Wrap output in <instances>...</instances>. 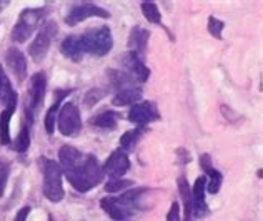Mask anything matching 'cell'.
<instances>
[{
    "instance_id": "cell-24",
    "label": "cell",
    "mask_w": 263,
    "mask_h": 221,
    "mask_svg": "<svg viewBox=\"0 0 263 221\" xmlns=\"http://www.w3.org/2000/svg\"><path fill=\"white\" fill-rule=\"evenodd\" d=\"M32 123L30 120H27L22 123V127H20V132L18 135L15 136V140H13V150L18 151V153H25L27 150H29L30 147V127H32Z\"/></svg>"
},
{
    "instance_id": "cell-16",
    "label": "cell",
    "mask_w": 263,
    "mask_h": 221,
    "mask_svg": "<svg viewBox=\"0 0 263 221\" xmlns=\"http://www.w3.org/2000/svg\"><path fill=\"white\" fill-rule=\"evenodd\" d=\"M148 40H150V32L142 29V27H134L130 30V35H128V50L130 52H135L137 55H140L143 58L145 52H147V47H148Z\"/></svg>"
},
{
    "instance_id": "cell-21",
    "label": "cell",
    "mask_w": 263,
    "mask_h": 221,
    "mask_svg": "<svg viewBox=\"0 0 263 221\" xmlns=\"http://www.w3.org/2000/svg\"><path fill=\"white\" fill-rule=\"evenodd\" d=\"M17 103H10L0 115V145H9L10 140V120L13 113H15Z\"/></svg>"
},
{
    "instance_id": "cell-36",
    "label": "cell",
    "mask_w": 263,
    "mask_h": 221,
    "mask_svg": "<svg viewBox=\"0 0 263 221\" xmlns=\"http://www.w3.org/2000/svg\"><path fill=\"white\" fill-rule=\"evenodd\" d=\"M48 221H53V219H52V216H48Z\"/></svg>"
},
{
    "instance_id": "cell-31",
    "label": "cell",
    "mask_w": 263,
    "mask_h": 221,
    "mask_svg": "<svg viewBox=\"0 0 263 221\" xmlns=\"http://www.w3.org/2000/svg\"><path fill=\"white\" fill-rule=\"evenodd\" d=\"M9 175H10L9 162L0 160V198H2L4 193H5V186H7V182H9Z\"/></svg>"
},
{
    "instance_id": "cell-22",
    "label": "cell",
    "mask_w": 263,
    "mask_h": 221,
    "mask_svg": "<svg viewBox=\"0 0 263 221\" xmlns=\"http://www.w3.org/2000/svg\"><path fill=\"white\" fill-rule=\"evenodd\" d=\"M0 100L5 103V107L10 105V103L18 102V95L15 90H13V87L10 84V78L7 77L2 64H0Z\"/></svg>"
},
{
    "instance_id": "cell-23",
    "label": "cell",
    "mask_w": 263,
    "mask_h": 221,
    "mask_svg": "<svg viewBox=\"0 0 263 221\" xmlns=\"http://www.w3.org/2000/svg\"><path fill=\"white\" fill-rule=\"evenodd\" d=\"M108 75V82H110V87L117 88L120 92L123 88H130L132 85L135 84V80L130 77V75L125 70H119V68H110L107 70Z\"/></svg>"
},
{
    "instance_id": "cell-5",
    "label": "cell",
    "mask_w": 263,
    "mask_h": 221,
    "mask_svg": "<svg viewBox=\"0 0 263 221\" xmlns=\"http://www.w3.org/2000/svg\"><path fill=\"white\" fill-rule=\"evenodd\" d=\"M45 7H33V9H25L20 12L17 24L12 29V42L24 44L29 40V37L39 29V25H42V20L47 15Z\"/></svg>"
},
{
    "instance_id": "cell-1",
    "label": "cell",
    "mask_w": 263,
    "mask_h": 221,
    "mask_svg": "<svg viewBox=\"0 0 263 221\" xmlns=\"http://www.w3.org/2000/svg\"><path fill=\"white\" fill-rule=\"evenodd\" d=\"M59 165L62 173H65L70 183L79 193H87L99 186L103 179V170L95 155L82 153L72 145H64L59 150Z\"/></svg>"
},
{
    "instance_id": "cell-20",
    "label": "cell",
    "mask_w": 263,
    "mask_h": 221,
    "mask_svg": "<svg viewBox=\"0 0 263 221\" xmlns=\"http://www.w3.org/2000/svg\"><path fill=\"white\" fill-rule=\"evenodd\" d=\"M120 120V113L114 112V110H107V112H102L99 115H95L90 118V125L95 128H102V130H115L119 125Z\"/></svg>"
},
{
    "instance_id": "cell-34",
    "label": "cell",
    "mask_w": 263,
    "mask_h": 221,
    "mask_svg": "<svg viewBox=\"0 0 263 221\" xmlns=\"http://www.w3.org/2000/svg\"><path fill=\"white\" fill-rule=\"evenodd\" d=\"M29 215H30V206H24V208H20V211L15 215L13 221H27Z\"/></svg>"
},
{
    "instance_id": "cell-3",
    "label": "cell",
    "mask_w": 263,
    "mask_h": 221,
    "mask_svg": "<svg viewBox=\"0 0 263 221\" xmlns=\"http://www.w3.org/2000/svg\"><path fill=\"white\" fill-rule=\"evenodd\" d=\"M82 52L93 55V57H105L114 48V37L108 25H100L80 33Z\"/></svg>"
},
{
    "instance_id": "cell-37",
    "label": "cell",
    "mask_w": 263,
    "mask_h": 221,
    "mask_svg": "<svg viewBox=\"0 0 263 221\" xmlns=\"http://www.w3.org/2000/svg\"><path fill=\"white\" fill-rule=\"evenodd\" d=\"M82 221H85V219H82Z\"/></svg>"
},
{
    "instance_id": "cell-19",
    "label": "cell",
    "mask_w": 263,
    "mask_h": 221,
    "mask_svg": "<svg viewBox=\"0 0 263 221\" xmlns=\"http://www.w3.org/2000/svg\"><path fill=\"white\" fill-rule=\"evenodd\" d=\"M142 96H143L142 88H138V87L123 88V90H120V92H117V95L112 98V105L114 107L135 105V103L142 102Z\"/></svg>"
},
{
    "instance_id": "cell-6",
    "label": "cell",
    "mask_w": 263,
    "mask_h": 221,
    "mask_svg": "<svg viewBox=\"0 0 263 221\" xmlns=\"http://www.w3.org/2000/svg\"><path fill=\"white\" fill-rule=\"evenodd\" d=\"M57 32H59V27L53 20H47V22L40 27L39 33L29 47V55L33 62L39 64V62H42L47 57V53L50 50V45L53 42L55 35H57Z\"/></svg>"
},
{
    "instance_id": "cell-12",
    "label": "cell",
    "mask_w": 263,
    "mask_h": 221,
    "mask_svg": "<svg viewBox=\"0 0 263 221\" xmlns=\"http://www.w3.org/2000/svg\"><path fill=\"white\" fill-rule=\"evenodd\" d=\"M130 158L127 155V151H123L122 148L112 151V155H110L107 158V162L103 163V175L110 176L112 179L115 178H122L123 175L127 173V171L130 170Z\"/></svg>"
},
{
    "instance_id": "cell-4",
    "label": "cell",
    "mask_w": 263,
    "mask_h": 221,
    "mask_svg": "<svg viewBox=\"0 0 263 221\" xmlns=\"http://www.w3.org/2000/svg\"><path fill=\"white\" fill-rule=\"evenodd\" d=\"M42 173H44V196L52 203H60L65 198L64 182H62V168L60 165L50 160V158H42Z\"/></svg>"
},
{
    "instance_id": "cell-28",
    "label": "cell",
    "mask_w": 263,
    "mask_h": 221,
    "mask_svg": "<svg viewBox=\"0 0 263 221\" xmlns=\"http://www.w3.org/2000/svg\"><path fill=\"white\" fill-rule=\"evenodd\" d=\"M108 93V90H102V88H90L84 96V105L87 108H92L99 103L102 98H105Z\"/></svg>"
},
{
    "instance_id": "cell-8",
    "label": "cell",
    "mask_w": 263,
    "mask_h": 221,
    "mask_svg": "<svg viewBox=\"0 0 263 221\" xmlns=\"http://www.w3.org/2000/svg\"><path fill=\"white\" fill-rule=\"evenodd\" d=\"M45 88H47V75L45 72H37L30 78V88L27 93V103H25V118L33 122V116L42 107L45 98Z\"/></svg>"
},
{
    "instance_id": "cell-27",
    "label": "cell",
    "mask_w": 263,
    "mask_h": 221,
    "mask_svg": "<svg viewBox=\"0 0 263 221\" xmlns=\"http://www.w3.org/2000/svg\"><path fill=\"white\" fill-rule=\"evenodd\" d=\"M140 9H142L143 17L147 18L150 24H157V25L162 24V12L157 7V4H154V2H142Z\"/></svg>"
},
{
    "instance_id": "cell-32",
    "label": "cell",
    "mask_w": 263,
    "mask_h": 221,
    "mask_svg": "<svg viewBox=\"0 0 263 221\" xmlns=\"http://www.w3.org/2000/svg\"><path fill=\"white\" fill-rule=\"evenodd\" d=\"M167 221H180V206L177 202L172 203L170 210L167 213Z\"/></svg>"
},
{
    "instance_id": "cell-7",
    "label": "cell",
    "mask_w": 263,
    "mask_h": 221,
    "mask_svg": "<svg viewBox=\"0 0 263 221\" xmlns=\"http://www.w3.org/2000/svg\"><path fill=\"white\" fill-rule=\"evenodd\" d=\"M57 128L59 132L68 136V138H73V136H79L82 132V115H80V110L75 103L68 102L65 103L64 107H60L59 113H57Z\"/></svg>"
},
{
    "instance_id": "cell-18",
    "label": "cell",
    "mask_w": 263,
    "mask_h": 221,
    "mask_svg": "<svg viewBox=\"0 0 263 221\" xmlns=\"http://www.w3.org/2000/svg\"><path fill=\"white\" fill-rule=\"evenodd\" d=\"M60 53L64 55L65 58L79 64L84 58V52H82V45H80V37L79 35H68L62 40L60 44Z\"/></svg>"
},
{
    "instance_id": "cell-25",
    "label": "cell",
    "mask_w": 263,
    "mask_h": 221,
    "mask_svg": "<svg viewBox=\"0 0 263 221\" xmlns=\"http://www.w3.org/2000/svg\"><path fill=\"white\" fill-rule=\"evenodd\" d=\"M145 132H147V128H145V127H138V128H134V130H128V132H125L120 136V148L123 151L134 150L138 145V142L142 140V136L145 135Z\"/></svg>"
},
{
    "instance_id": "cell-9",
    "label": "cell",
    "mask_w": 263,
    "mask_h": 221,
    "mask_svg": "<svg viewBox=\"0 0 263 221\" xmlns=\"http://www.w3.org/2000/svg\"><path fill=\"white\" fill-rule=\"evenodd\" d=\"M93 17H99V18H110V13L108 10H105L103 7L100 5H95V4H77L73 5L68 13L65 15V24L68 27H75L79 25L80 22H84L87 18H93Z\"/></svg>"
},
{
    "instance_id": "cell-33",
    "label": "cell",
    "mask_w": 263,
    "mask_h": 221,
    "mask_svg": "<svg viewBox=\"0 0 263 221\" xmlns=\"http://www.w3.org/2000/svg\"><path fill=\"white\" fill-rule=\"evenodd\" d=\"M177 156L180 158V165H186L190 160H192V156H190V153L186 150H183V148H178L177 150Z\"/></svg>"
},
{
    "instance_id": "cell-2",
    "label": "cell",
    "mask_w": 263,
    "mask_h": 221,
    "mask_svg": "<svg viewBox=\"0 0 263 221\" xmlns=\"http://www.w3.org/2000/svg\"><path fill=\"white\" fill-rule=\"evenodd\" d=\"M148 193V188H135L122 193L120 196H105L100 199L102 210L115 221H125L143 210L142 199Z\"/></svg>"
},
{
    "instance_id": "cell-30",
    "label": "cell",
    "mask_w": 263,
    "mask_h": 221,
    "mask_svg": "<svg viewBox=\"0 0 263 221\" xmlns=\"http://www.w3.org/2000/svg\"><path fill=\"white\" fill-rule=\"evenodd\" d=\"M223 29H225V22L223 20H220L217 17L210 15L209 17V25H206V30H209V33L212 37L215 38H221V33H223Z\"/></svg>"
},
{
    "instance_id": "cell-17",
    "label": "cell",
    "mask_w": 263,
    "mask_h": 221,
    "mask_svg": "<svg viewBox=\"0 0 263 221\" xmlns=\"http://www.w3.org/2000/svg\"><path fill=\"white\" fill-rule=\"evenodd\" d=\"M70 93H72V88H64V90H57V92H55V100L52 103V107L47 110V115H45V130L48 135H52L55 130V120H57V113L62 107V102Z\"/></svg>"
},
{
    "instance_id": "cell-14",
    "label": "cell",
    "mask_w": 263,
    "mask_h": 221,
    "mask_svg": "<svg viewBox=\"0 0 263 221\" xmlns=\"http://www.w3.org/2000/svg\"><path fill=\"white\" fill-rule=\"evenodd\" d=\"M200 167H202L205 178H206V191H209L210 195H217L221 188V183H223V175L213 167L212 156L209 153H203L200 156Z\"/></svg>"
},
{
    "instance_id": "cell-15",
    "label": "cell",
    "mask_w": 263,
    "mask_h": 221,
    "mask_svg": "<svg viewBox=\"0 0 263 221\" xmlns=\"http://www.w3.org/2000/svg\"><path fill=\"white\" fill-rule=\"evenodd\" d=\"M5 62L10 72L15 75L18 82H24L27 78V58L20 48L12 47L5 52Z\"/></svg>"
},
{
    "instance_id": "cell-29",
    "label": "cell",
    "mask_w": 263,
    "mask_h": 221,
    "mask_svg": "<svg viewBox=\"0 0 263 221\" xmlns=\"http://www.w3.org/2000/svg\"><path fill=\"white\" fill-rule=\"evenodd\" d=\"M134 185L132 179H123V178H115V179H110V182L105 183V191L107 193H119L130 188Z\"/></svg>"
},
{
    "instance_id": "cell-35",
    "label": "cell",
    "mask_w": 263,
    "mask_h": 221,
    "mask_svg": "<svg viewBox=\"0 0 263 221\" xmlns=\"http://www.w3.org/2000/svg\"><path fill=\"white\" fill-rule=\"evenodd\" d=\"M7 5V2H0V12H2L4 10V7Z\"/></svg>"
},
{
    "instance_id": "cell-38",
    "label": "cell",
    "mask_w": 263,
    "mask_h": 221,
    "mask_svg": "<svg viewBox=\"0 0 263 221\" xmlns=\"http://www.w3.org/2000/svg\"><path fill=\"white\" fill-rule=\"evenodd\" d=\"M125 221H128V219H125Z\"/></svg>"
},
{
    "instance_id": "cell-13",
    "label": "cell",
    "mask_w": 263,
    "mask_h": 221,
    "mask_svg": "<svg viewBox=\"0 0 263 221\" xmlns=\"http://www.w3.org/2000/svg\"><path fill=\"white\" fill-rule=\"evenodd\" d=\"M192 191V211L193 218H203L209 215V203H206V178L198 176L190 188Z\"/></svg>"
},
{
    "instance_id": "cell-11",
    "label": "cell",
    "mask_w": 263,
    "mask_h": 221,
    "mask_svg": "<svg viewBox=\"0 0 263 221\" xmlns=\"http://www.w3.org/2000/svg\"><path fill=\"white\" fill-rule=\"evenodd\" d=\"M128 120L138 127H145L152 122L160 120V112L154 102H138L132 105L128 112Z\"/></svg>"
},
{
    "instance_id": "cell-26",
    "label": "cell",
    "mask_w": 263,
    "mask_h": 221,
    "mask_svg": "<svg viewBox=\"0 0 263 221\" xmlns=\"http://www.w3.org/2000/svg\"><path fill=\"white\" fill-rule=\"evenodd\" d=\"M178 191L180 196H182L183 202V208H185V219L183 221H193V211H192V191L189 182H186L185 176L178 178Z\"/></svg>"
},
{
    "instance_id": "cell-10",
    "label": "cell",
    "mask_w": 263,
    "mask_h": 221,
    "mask_svg": "<svg viewBox=\"0 0 263 221\" xmlns=\"http://www.w3.org/2000/svg\"><path fill=\"white\" fill-rule=\"evenodd\" d=\"M120 64L125 68V72L130 75L135 82H140V84H145L150 78V68L145 65L143 58L140 55H137L135 52H125L120 57Z\"/></svg>"
}]
</instances>
